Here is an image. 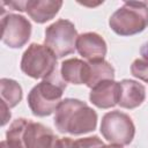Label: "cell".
I'll return each instance as SVG.
<instances>
[{
	"label": "cell",
	"mask_w": 148,
	"mask_h": 148,
	"mask_svg": "<svg viewBox=\"0 0 148 148\" xmlns=\"http://www.w3.org/2000/svg\"><path fill=\"white\" fill-rule=\"evenodd\" d=\"M53 123L60 133L81 135L96 130L97 113L81 99L65 98L54 112Z\"/></svg>",
	"instance_id": "cell-1"
},
{
	"label": "cell",
	"mask_w": 148,
	"mask_h": 148,
	"mask_svg": "<svg viewBox=\"0 0 148 148\" xmlns=\"http://www.w3.org/2000/svg\"><path fill=\"white\" fill-rule=\"evenodd\" d=\"M6 140L17 148H62V139L40 123L15 119L6 132Z\"/></svg>",
	"instance_id": "cell-2"
},
{
	"label": "cell",
	"mask_w": 148,
	"mask_h": 148,
	"mask_svg": "<svg viewBox=\"0 0 148 148\" xmlns=\"http://www.w3.org/2000/svg\"><path fill=\"white\" fill-rule=\"evenodd\" d=\"M67 83L64 81L58 69L49 77L42 80L29 91L27 102L31 113L36 117H46L56 112L62 101Z\"/></svg>",
	"instance_id": "cell-3"
},
{
	"label": "cell",
	"mask_w": 148,
	"mask_h": 148,
	"mask_svg": "<svg viewBox=\"0 0 148 148\" xmlns=\"http://www.w3.org/2000/svg\"><path fill=\"white\" fill-rule=\"evenodd\" d=\"M109 25L119 36H133L148 27V3L125 1L109 18Z\"/></svg>",
	"instance_id": "cell-4"
},
{
	"label": "cell",
	"mask_w": 148,
	"mask_h": 148,
	"mask_svg": "<svg viewBox=\"0 0 148 148\" xmlns=\"http://www.w3.org/2000/svg\"><path fill=\"white\" fill-rule=\"evenodd\" d=\"M57 59V56L46 45L31 43L22 54L20 67L25 75L44 80L58 69Z\"/></svg>",
	"instance_id": "cell-5"
},
{
	"label": "cell",
	"mask_w": 148,
	"mask_h": 148,
	"mask_svg": "<svg viewBox=\"0 0 148 148\" xmlns=\"http://www.w3.org/2000/svg\"><path fill=\"white\" fill-rule=\"evenodd\" d=\"M99 131L103 138L116 146H128L135 135V126L132 118L119 110L106 112L102 117Z\"/></svg>",
	"instance_id": "cell-6"
},
{
	"label": "cell",
	"mask_w": 148,
	"mask_h": 148,
	"mask_svg": "<svg viewBox=\"0 0 148 148\" xmlns=\"http://www.w3.org/2000/svg\"><path fill=\"white\" fill-rule=\"evenodd\" d=\"M77 31L69 20L59 18L45 29L44 45H46L57 58H64L76 50Z\"/></svg>",
	"instance_id": "cell-7"
},
{
	"label": "cell",
	"mask_w": 148,
	"mask_h": 148,
	"mask_svg": "<svg viewBox=\"0 0 148 148\" xmlns=\"http://www.w3.org/2000/svg\"><path fill=\"white\" fill-rule=\"evenodd\" d=\"M30 21L20 14L7 13L1 15V40L10 49H21L31 36Z\"/></svg>",
	"instance_id": "cell-8"
},
{
	"label": "cell",
	"mask_w": 148,
	"mask_h": 148,
	"mask_svg": "<svg viewBox=\"0 0 148 148\" xmlns=\"http://www.w3.org/2000/svg\"><path fill=\"white\" fill-rule=\"evenodd\" d=\"M76 51L87 61L104 60L108 46L104 38L96 32H84L77 36Z\"/></svg>",
	"instance_id": "cell-9"
},
{
	"label": "cell",
	"mask_w": 148,
	"mask_h": 148,
	"mask_svg": "<svg viewBox=\"0 0 148 148\" xmlns=\"http://www.w3.org/2000/svg\"><path fill=\"white\" fill-rule=\"evenodd\" d=\"M119 96L120 82L114 80H105L91 88L89 99L98 109H110L118 104Z\"/></svg>",
	"instance_id": "cell-10"
},
{
	"label": "cell",
	"mask_w": 148,
	"mask_h": 148,
	"mask_svg": "<svg viewBox=\"0 0 148 148\" xmlns=\"http://www.w3.org/2000/svg\"><path fill=\"white\" fill-rule=\"evenodd\" d=\"M62 6L61 0H28L25 1L24 12L36 23L43 24L52 20Z\"/></svg>",
	"instance_id": "cell-11"
},
{
	"label": "cell",
	"mask_w": 148,
	"mask_h": 148,
	"mask_svg": "<svg viewBox=\"0 0 148 148\" xmlns=\"http://www.w3.org/2000/svg\"><path fill=\"white\" fill-rule=\"evenodd\" d=\"M146 99V88L142 83L124 79L120 81V96L118 105L124 109H135L140 106Z\"/></svg>",
	"instance_id": "cell-12"
},
{
	"label": "cell",
	"mask_w": 148,
	"mask_h": 148,
	"mask_svg": "<svg viewBox=\"0 0 148 148\" xmlns=\"http://www.w3.org/2000/svg\"><path fill=\"white\" fill-rule=\"evenodd\" d=\"M114 80V68L105 60L87 61V74L84 84L88 88H94L102 81Z\"/></svg>",
	"instance_id": "cell-13"
},
{
	"label": "cell",
	"mask_w": 148,
	"mask_h": 148,
	"mask_svg": "<svg viewBox=\"0 0 148 148\" xmlns=\"http://www.w3.org/2000/svg\"><path fill=\"white\" fill-rule=\"evenodd\" d=\"M87 74V61L79 58L65 59L60 65V75L65 82L72 84H84Z\"/></svg>",
	"instance_id": "cell-14"
},
{
	"label": "cell",
	"mask_w": 148,
	"mask_h": 148,
	"mask_svg": "<svg viewBox=\"0 0 148 148\" xmlns=\"http://www.w3.org/2000/svg\"><path fill=\"white\" fill-rule=\"evenodd\" d=\"M0 95L1 102L5 103L9 109H12L16 106L22 99V87L17 81L13 79L2 77L0 80Z\"/></svg>",
	"instance_id": "cell-15"
},
{
	"label": "cell",
	"mask_w": 148,
	"mask_h": 148,
	"mask_svg": "<svg viewBox=\"0 0 148 148\" xmlns=\"http://www.w3.org/2000/svg\"><path fill=\"white\" fill-rule=\"evenodd\" d=\"M131 73L134 77L148 82V43L142 44L140 49V57L131 65Z\"/></svg>",
	"instance_id": "cell-16"
},
{
	"label": "cell",
	"mask_w": 148,
	"mask_h": 148,
	"mask_svg": "<svg viewBox=\"0 0 148 148\" xmlns=\"http://www.w3.org/2000/svg\"><path fill=\"white\" fill-rule=\"evenodd\" d=\"M75 147L76 148H106V145L97 136H87L82 139L75 140Z\"/></svg>",
	"instance_id": "cell-17"
},
{
	"label": "cell",
	"mask_w": 148,
	"mask_h": 148,
	"mask_svg": "<svg viewBox=\"0 0 148 148\" xmlns=\"http://www.w3.org/2000/svg\"><path fill=\"white\" fill-rule=\"evenodd\" d=\"M12 117V113L9 111V108L1 102V126H5Z\"/></svg>",
	"instance_id": "cell-18"
},
{
	"label": "cell",
	"mask_w": 148,
	"mask_h": 148,
	"mask_svg": "<svg viewBox=\"0 0 148 148\" xmlns=\"http://www.w3.org/2000/svg\"><path fill=\"white\" fill-rule=\"evenodd\" d=\"M1 148H17V147L10 145L7 140H2V141H1Z\"/></svg>",
	"instance_id": "cell-19"
},
{
	"label": "cell",
	"mask_w": 148,
	"mask_h": 148,
	"mask_svg": "<svg viewBox=\"0 0 148 148\" xmlns=\"http://www.w3.org/2000/svg\"><path fill=\"white\" fill-rule=\"evenodd\" d=\"M106 148H123L121 146H116V145H109L106 146Z\"/></svg>",
	"instance_id": "cell-20"
}]
</instances>
